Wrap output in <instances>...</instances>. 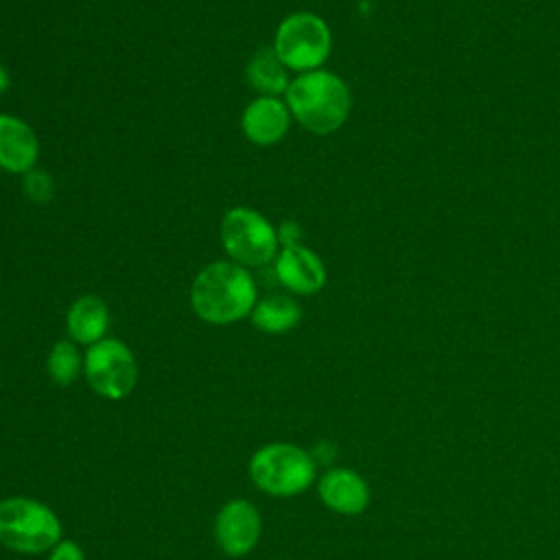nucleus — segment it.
<instances>
[{"label": "nucleus", "instance_id": "f257e3e1", "mask_svg": "<svg viewBox=\"0 0 560 560\" xmlns=\"http://www.w3.org/2000/svg\"><path fill=\"white\" fill-rule=\"evenodd\" d=\"M256 302L252 273L232 260L206 265L190 287V306L208 324H234L247 317Z\"/></svg>", "mask_w": 560, "mask_h": 560}, {"label": "nucleus", "instance_id": "f03ea898", "mask_svg": "<svg viewBox=\"0 0 560 560\" xmlns=\"http://www.w3.org/2000/svg\"><path fill=\"white\" fill-rule=\"evenodd\" d=\"M284 103L306 131L326 136L346 122L352 98L343 79L328 70H311L291 79Z\"/></svg>", "mask_w": 560, "mask_h": 560}, {"label": "nucleus", "instance_id": "7ed1b4c3", "mask_svg": "<svg viewBox=\"0 0 560 560\" xmlns=\"http://www.w3.org/2000/svg\"><path fill=\"white\" fill-rule=\"evenodd\" d=\"M61 540V521L57 514L26 497L0 501V545L20 553H42Z\"/></svg>", "mask_w": 560, "mask_h": 560}, {"label": "nucleus", "instance_id": "20e7f679", "mask_svg": "<svg viewBox=\"0 0 560 560\" xmlns=\"http://www.w3.org/2000/svg\"><path fill=\"white\" fill-rule=\"evenodd\" d=\"M219 236L230 260L245 269L265 267L280 252L278 230L254 208H230L221 219Z\"/></svg>", "mask_w": 560, "mask_h": 560}, {"label": "nucleus", "instance_id": "39448f33", "mask_svg": "<svg viewBox=\"0 0 560 560\" xmlns=\"http://www.w3.org/2000/svg\"><path fill=\"white\" fill-rule=\"evenodd\" d=\"M249 477L267 494L295 497L313 483L315 462L295 444L273 442L252 455Z\"/></svg>", "mask_w": 560, "mask_h": 560}, {"label": "nucleus", "instance_id": "423d86ee", "mask_svg": "<svg viewBox=\"0 0 560 560\" xmlns=\"http://www.w3.org/2000/svg\"><path fill=\"white\" fill-rule=\"evenodd\" d=\"M271 48L287 70L302 74L319 70V66L328 59L332 35L319 15L311 11H295L278 24Z\"/></svg>", "mask_w": 560, "mask_h": 560}, {"label": "nucleus", "instance_id": "0eeeda50", "mask_svg": "<svg viewBox=\"0 0 560 560\" xmlns=\"http://www.w3.org/2000/svg\"><path fill=\"white\" fill-rule=\"evenodd\" d=\"M83 372L92 392L107 400H122L129 396L138 378V365L131 350L120 339L112 337L88 346Z\"/></svg>", "mask_w": 560, "mask_h": 560}, {"label": "nucleus", "instance_id": "6e6552de", "mask_svg": "<svg viewBox=\"0 0 560 560\" xmlns=\"http://www.w3.org/2000/svg\"><path fill=\"white\" fill-rule=\"evenodd\" d=\"M258 536L260 514L249 501L234 499L219 510L214 521V538L228 556L238 558L249 553L256 547Z\"/></svg>", "mask_w": 560, "mask_h": 560}, {"label": "nucleus", "instance_id": "1a4fd4ad", "mask_svg": "<svg viewBox=\"0 0 560 560\" xmlns=\"http://www.w3.org/2000/svg\"><path fill=\"white\" fill-rule=\"evenodd\" d=\"M273 273L284 289L300 295H313L326 284V267L322 258L304 245L280 247L273 260Z\"/></svg>", "mask_w": 560, "mask_h": 560}, {"label": "nucleus", "instance_id": "9d476101", "mask_svg": "<svg viewBox=\"0 0 560 560\" xmlns=\"http://www.w3.org/2000/svg\"><path fill=\"white\" fill-rule=\"evenodd\" d=\"M291 127V112L278 96H258L241 114L245 138L258 147L280 142Z\"/></svg>", "mask_w": 560, "mask_h": 560}, {"label": "nucleus", "instance_id": "9b49d317", "mask_svg": "<svg viewBox=\"0 0 560 560\" xmlns=\"http://www.w3.org/2000/svg\"><path fill=\"white\" fill-rule=\"evenodd\" d=\"M39 160V140L33 127L11 114H0V168L26 175Z\"/></svg>", "mask_w": 560, "mask_h": 560}, {"label": "nucleus", "instance_id": "f8f14e48", "mask_svg": "<svg viewBox=\"0 0 560 560\" xmlns=\"http://www.w3.org/2000/svg\"><path fill=\"white\" fill-rule=\"evenodd\" d=\"M319 499L337 514H361L370 503V488L365 479L350 468H330L319 479Z\"/></svg>", "mask_w": 560, "mask_h": 560}, {"label": "nucleus", "instance_id": "ddd939ff", "mask_svg": "<svg viewBox=\"0 0 560 560\" xmlns=\"http://www.w3.org/2000/svg\"><path fill=\"white\" fill-rule=\"evenodd\" d=\"M109 326V311L103 298L98 295H81L72 302L66 315V330L74 343L92 346L105 339Z\"/></svg>", "mask_w": 560, "mask_h": 560}, {"label": "nucleus", "instance_id": "4468645a", "mask_svg": "<svg viewBox=\"0 0 560 560\" xmlns=\"http://www.w3.org/2000/svg\"><path fill=\"white\" fill-rule=\"evenodd\" d=\"M245 79L249 88L260 92V96H280L289 88V70L276 55L271 46L258 48L245 66Z\"/></svg>", "mask_w": 560, "mask_h": 560}, {"label": "nucleus", "instance_id": "2eb2a0df", "mask_svg": "<svg viewBox=\"0 0 560 560\" xmlns=\"http://www.w3.org/2000/svg\"><path fill=\"white\" fill-rule=\"evenodd\" d=\"M300 317H302L300 304L284 293H276L258 300L249 313L252 324L267 335L289 332L291 328L298 326Z\"/></svg>", "mask_w": 560, "mask_h": 560}, {"label": "nucleus", "instance_id": "dca6fc26", "mask_svg": "<svg viewBox=\"0 0 560 560\" xmlns=\"http://www.w3.org/2000/svg\"><path fill=\"white\" fill-rule=\"evenodd\" d=\"M81 365H83V359H81L74 341H57L46 359L48 376L61 387H68L70 383H74Z\"/></svg>", "mask_w": 560, "mask_h": 560}, {"label": "nucleus", "instance_id": "f3484780", "mask_svg": "<svg viewBox=\"0 0 560 560\" xmlns=\"http://www.w3.org/2000/svg\"><path fill=\"white\" fill-rule=\"evenodd\" d=\"M24 195L33 201V203H48L55 195V182L52 177L42 171V168H33L24 175Z\"/></svg>", "mask_w": 560, "mask_h": 560}, {"label": "nucleus", "instance_id": "a211bd4d", "mask_svg": "<svg viewBox=\"0 0 560 560\" xmlns=\"http://www.w3.org/2000/svg\"><path fill=\"white\" fill-rule=\"evenodd\" d=\"M48 560H85L83 551L79 549V545L74 540L61 538L52 549H50V558Z\"/></svg>", "mask_w": 560, "mask_h": 560}, {"label": "nucleus", "instance_id": "6ab92c4d", "mask_svg": "<svg viewBox=\"0 0 560 560\" xmlns=\"http://www.w3.org/2000/svg\"><path fill=\"white\" fill-rule=\"evenodd\" d=\"M278 230V241H280V247H287V245H300V236H302V230L295 221H284Z\"/></svg>", "mask_w": 560, "mask_h": 560}, {"label": "nucleus", "instance_id": "aec40b11", "mask_svg": "<svg viewBox=\"0 0 560 560\" xmlns=\"http://www.w3.org/2000/svg\"><path fill=\"white\" fill-rule=\"evenodd\" d=\"M313 462H322V464H328L332 457H335V446L330 442H324V444H317L311 453Z\"/></svg>", "mask_w": 560, "mask_h": 560}, {"label": "nucleus", "instance_id": "412c9836", "mask_svg": "<svg viewBox=\"0 0 560 560\" xmlns=\"http://www.w3.org/2000/svg\"><path fill=\"white\" fill-rule=\"evenodd\" d=\"M9 85H11V79H9V72H7V68L0 63V96L9 90Z\"/></svg>", "mask_w": 560, "mask_h": 560}]
</instances>
